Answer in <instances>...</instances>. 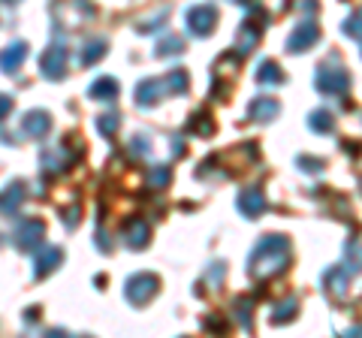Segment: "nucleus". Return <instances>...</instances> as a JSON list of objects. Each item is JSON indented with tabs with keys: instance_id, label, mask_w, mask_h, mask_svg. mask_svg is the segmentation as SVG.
Returning a JSON list of instances; mask_svg holds the SVG:
<instances>
[{
	"instance_id": "obj_12",
	"label": "nucleus",
	"mask_w": 362,
	"mask_h": 338,
	"mask_svg": "<svg viewBox=\"0 0 362 338\" xmlns=\"http://www.w3.org/2000/svg\"><path fill=\"white\" fill-rule=\"evenodd\" d=\"M163 88H166L163 82H157V78H148V82H142V85H139V91H136L139 97H136V100H139L142 106H151L154 100L160 97V91H163Z\"/></svg>"
},
{
	"instance_id": "obj_20",
	"label": "nucleus",
	"mask_w": 362,
	"mask_h": 338,
	"mask_svg": "<svg viewBox=\"0 0 362 338\" xmlns=\"http://www.w3.org/2000/svg\"><path fill=\"white\" fill-rule=\"evenodd\" d=\"M299 166L305 169V173H320L326 163L320 161V157H299Z\"/></svg>"
},
{
	"instance_id": "obj_18",
	"label": "nucleus",
	"mask_w": 362,
	"mask_h": 338,
	"mask_svg": "<svg viewBox=\"0 0 362 338\" xmlns=\"http://www.w3.org/2000/svg\"><path fill=\"white\" fill-rule=\"evenodd\" d=\"M344 33H347V37H354V40H362V9L354 18L344 21Z\"/></svg>"
},
{
	"instance_id": "obj_21",
	"label": "nucleus",
	"mask_w": 362,
	"mask_h": 338,
	"mask_svg": "<svg viewBox=\"0 0 362 338\" xmlns=\"http://www.w3.org/2000/svg\"><path fill=\"white\" fill-rule=\"evenodd\" d=\"M223 272H226V266H223V263H211V266H209V272H206V281H209V284H218V281L223 278Z\"/></svg>"
},
{
	"instance_id": "obj_15",
	"label": "nucleus",
	"mask_w": 362,
	"mask_h": 338,
	"mask_svg": "<svg viewBox=\"0 0 362 338\" xmlns=\"http://www.w3.org/2000/svg\"><path fill=\"white\" fill-rule=\"evenodd\" d=\"M115 91H118V85L112 82V78H100V82L90 88V94H94L97 100H106V97L112 100V97H115Z\"/></svg>"
},
{
	"instance_id": "obj_17",
	"label": "nucleus",
	"mask_w": 362,
	"mask_h": 338,
	"mask_svg": "<svg viewBox=\"0 0 362 338\" xmlns=\"http://www.w3.org/2000/svg\"><path fill=\"white\" fill-rule=\"evenodd\" d=\"M247 308H251V299H239V302H235V317H239L242 330H251V314H247Z\"/></svg>"
},
{
	"instance_id": "obj_13",
	"label": "nucleus",
	"mask_w": 362,
	"mask_h": 338,
	"mask_svg": "<svg viewBox=\"0 0 362 338\" xmlns=\"http://www.w3.org/2000/svg\"><path fill=\"white\" fill-rule=\"evenodd\" d=\"M296 311H299V302H296V299L281 302V305H275V314H272V323L284 326V323H290L293 317H296Z\"/></svg>"
},
{
	"instance_id": "obj_7",
	"label": "nucleus",
	"mask_w": 362,
	"mask_h": 338,
	"mask_svg": "<svg viewBox=\"0 0 362 338\" xmlns=\"http://www.w3.org/2000/svg\"><path fill=\"white\" fill-rule=\"evenodd\" d=\"M247 115H251L254 121L259 124H269V121H275L281 115V103L275 97H257L251 106H247Z\"/></svg>"
},
{
	"instance_id": "obj_6",
	"label": "nucleus",
	"mask_w": 362,
	"mask_h": 338,
	"mask_svg": "<svg viewBox=\"0 0 362 338\" xmlns=\"http://www.w3.org/2000/svg\"><path fill=\"white\" fill-rule=\"evenodd\" d=\"M235 206H239V211L245 218H259L266 211V197L259 187H247L239 194V199H235Z\"/></svg>"
},
{
	"instance_id": "obj_4",
	"label": "nucleus",
	"mask_w": 362,
	"mask_h": 338,
	"mask_svg": "<svg viewBox=\"0 0 362 338\" xmlns=\"http://www.w3.org/2000/svg\"><path fill=\"white\" fill-rule=\"evenodd\" d=\"M317 40H320V28H317L311 18H302L287 37V52H293V54L308 52L311 46H317Z\"/></svg>"
},
{
	"instance_id": "obj_8",
	"label": "nucleus",
	"mask_w": 362,
	"mask_h": 338,
	"mask_svg": "<svg viewBox=\"0 0 362 338\" xmlns=\"http://www.w3.org/2000/svg\"><path fill=\"white\" fill-rule=\"evenodd\" d=\"M323 284H326V290H329L335 299H344L347 296V284H350V272H347V269H341V266H332L329 272L323 275Z\"/></svg>"
},
{
	"instance_id": "obj_1",
	"label": "nucleus",
	"mask_w": 362,
	"mask_h": 338,
	"mask_svg": "<svg viewBox=\"0 0 362 338\" xmlns=\"http://www.w3.org/2000/svg\"><path fill=\"white\" fill-rule=\"evenodd\" d=\"M290 260V242L287 235H263L254 251H251V275L257 281H266L272 275H278Z\"/></svg>"
},
{
	"instance_id": "obj_10",
	"label": "nucleus",
	"mask_w": 362,
	"mask_h": 338,
	"mask_svg": "<svg viewBox=\"0 0 362 338\" xmlns=\"http://www.w3.org/2000/svg\"><path fill=\"white\" fill-rule=\"evenodd\" d=\"M257 82L259 85H281L284 82V73H281V66L275 61H263L257 70Z\"/></svg>"
},
{
	"instance_id": "obj_14",
	"label": "nucleus",
	"mask_w": 362,
	"mask_h": 338,
	"mask_svg": "<svg viewBox=\"0 0 362 338\" xmlns=\"http://www.w3.org/2000/svg\"><path fill=\"white\" fill-rule=\"evenodd\" d=\"M347 272L350 275H356V272H362V245L359 242H350L347 245Z\"/></svg>"
},
{
	"instance_id": "obj_16",
	"label": "nucleus",
	"mask_w": 362,
	"mask_h": 338,
	"mask_svg": "<svg viewBox=\"0 0 362 338\" xmlns=\"http://www.w3.org/2000/svg\"><path fill=\"white\" fill-rule=\"evenodd\" d=\"M166 88H173L175 94H181V91H187V73L185 70H173L166 76V82H163Z\"/></svg>"
},
{
	"instance_id": "obj_5",
	"label": "nucleus",
	"mask_w": 362,
	"mask_h": 338,
	"mask_svg": "<svg viewBox=\"0 0 362 338\" xmlns=\"http://www.w3.org/2000/svg\"><path fill=\"white\" fill-rule=\"evenodd\" d=\"M157 287H160V281H157L154 275H136L127 284V299L133 302V305H145V302L157 293Z\"/></svg>"
},
{
	"instance_id": "obj_2",
	"label": "nucleus",
	"mask_w": 362,
	"mask_h": 338,
	"mask_svg": "<svg viewBox=\"0 0 362 338\" xmlns=\"http://www.w3.org/2000/svg\"><path fill=\"white\" fill-rule=\"evenodd\" d=\"M314 85H317V91H320L323 97H344L347 88H350V73L335 61L323 64L320 70H317V76H314Z\"/></svg>"
},
{
	"instance_id": "obj_19",
	"label": "nucleus",
	"mask_w": 362,
	"mask_h": 338,
	"mask_svg": "<svg viewBox=\"0 0 362 338\" xmlns=\"http://www.w3.org/2000/svg\"><path fill=\"white\" fill-rule=\"evenodd\" d=\"M181 49H185V42H181L178 37H169L166 42H160V49H157V54H160V58H166V54H178Z\"/></svg>"
},
{
	"instance_id": "obj_11",
	"label": "nucleus",
	"mask_w": 362,
	"mask_h": 338,
	"mask_svg": "<svg viewBox=\"0 0 362 338\" xmlns=\"http://www.w3.org/2000/svg\"><path fill=\"white\" fill-rule=\"evenodd\" d=\"M308 127L314 130V133H332V127H335V121H332V115L326 109H317V112H311L308 115Z\"/></svg>"
},
{
	"instance_id": "obj_3",
	"label": "nucleus",
	"mask_w": 362,
	"mask_h": 338,
	"mask_svg": "<svg viewBox=\"0 0 362 338\" xmlns=\"http://www.w3.org/2000/svg\"><path fill=\"white\" fill-rule=\"evenodd\" d=\"M214 25H218V9L214 4H199L194 9H187V30L194 37H211Z\"/></svg>"
},
{
	"instance_id": "obj_9",
	"label": "nucleus",
	"mask_w": 362,
	"mask_h": 338,
	"mask_svg": "<svg viewBox=\"0 0 362 338\" xmlns=\"http://www.w3.org/2000/svg\"><path fill=\"white\" fill-rule=\"evenodd\" d=\"M259 42V28L254 25V18H247L242 30H239V37H235V46H239V54H247L254 46Z\"/></svg>"
}]
</instances>
